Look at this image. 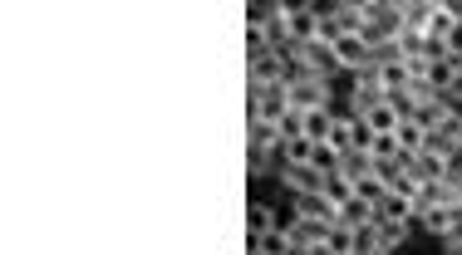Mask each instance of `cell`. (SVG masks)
Segmentation results:
<instances>
[{"instance_id":"obj_1","label":"cell","mask_w":462,"mask_h":255,"mask_svg":"<svg viewBox=\"0 0 462 255\" xmlns=\"http://www.w3.org/2000/svg\"><path fill=\"white\" fill-rule=\"evenodd\" d=\"M403 35V0H365V40L369 54L379 50V44H393Z\"/></svg>"},{"instance_id":"obj_2","label":"cell","mask_w":462,"mask_h":255,"mask_svg":"<svg viewBox=\"0 0 462 255\" xmlns=\"http://www.w3.org/2000/svg\"><path fill=\"white\" fill-rule=\"evenodd\" d=\"M345 35H365V5L339 0V5H320V40L335 44Z\"/></svg>"},{"instance_id":"obj_3","label":"cell","mask_w":462,"mask_h":255,"mask_svg":"<svg viewBox=\"0 0 462 255\" xmlns=\"http://www.w3.org/2000/svg\"><path fill=\"white\" fill-rule=\"evenodd\" d=\"M285 114H291V88L285 84L251 88V123H281Z\"/></svg>"},{"instance_id":"obj_4","label":"cell","mask_w":462,"mask_h":255,"mask_svg":"<svg viewBox=\"0 0 462 255\" xmlns=\"http://www.w3.org/2000/svg\"><path fill=\"white\" fill-rule=\"evenodd\" d=\"M335 104V94H329V79H320V74H310V79H300L291 88V108L295 114H310V108H329Z\"/></svg>"},{"instance_id":"obj_5","label":"cell","mask_w":462,"mask_h":255,"mask_svg":"<svg viewBox=\"0 0 462 255\" xmlns=\"http://www.w3.org/2000/svg\"><path fill=\"white\" fill-rule=\"evenodd\" d=\"M285 30L295 44H315L320 40V5H285Z\"/></svg>"},{"instance_id":"obj_6","label":"cell","mask_w":462,"mask_h":255,"mask_svg":"<svg viewBox=\"0 0 462 255\" xmlns=\"http://www.w3.org/2000/svg\"><path fill=\"white\" fill-rule=\"evenodd\" d=\"M281 182L291 196H310V192H325V172H315L310 162H285L281 168Z\"/></svg>"},{"instance_id":"obj_7","label":"cell","mask_w":462,"mask_h":255,"mask_svg":"<svg viewBox=\"0 0 462 255\" xmlns=\"http://www.w3.org/2000/svg\"><path fill=\"white\" fill-rule=\"evenodd\" d=\"M246 64H251V88L285 84V54H276V50H261V54H246Z\"/></svg>"},{"instance_id":"obj_8","label":"cell","mask_w":462,"mask_h":255,"mask_svg":"<svg viewBox=\"0 0 462 255\" xmlns=\"http://www.w3.org/2000/svg\"><path fill=\"white\" fill-rule=\"evenodd\" d=\"M329 50L339 54V69H349V74H359V69H369L374 64V54H369V44L359 40V35H345V40H335Z\"/></svg>"},{"instance_id":"obj_9","label":"cell","mask_w":462,"mask_h":255,"mask_svg":"<svg viewBox=\"0 0 462 255\" xmlns=\"http://www.w3.org/2000/svg\"><path fill=\"white\" fill-rule=\"evenodd\" d=\"M295 221H325V226H335V221H339V206L325 202V192L295 196Z\"/></svg>"},{"instance_id":"obj_10","label":"cell","mask_w":462,"mask_h":255,"mask_svg":"<svg viewBox=\"0 0 462 255\" xmlns=\"http://www.w3.org/2000/svg\"><path fill=\"white\" fill-rule=\"evenodd\" d=\"M374 221H379V206L365 202V196H349V202L339 206V221H335V226H345V231H365V226H374Z\"/></svg>"},{"instance_id":"obj_11","label":"cell","mask_w":462,"mask_h":255,"mask_svg":"<svg viewBox=\"0 0 462 255\" xmlns=\"http://www.w3.org/2000/svg\"><path fill=\"white\" fill-rule=\"evenodd\" d=\"M300 59H305V69H310V74H320V79H329V74H339V54L329 50L325 40L300 44Z\"/></svg>"},{"instance_id":"obj_12","label":"cell","mask_w":462,"mask_h":255,"mask_svg":"<svg viewBox=\"0 0 462 255\" xmlns=\"http://www.w3.org/2000/svg\"><path fill=\"white\" fill-rule=\"evenodd\" d=\"M374 231H379V255H399L403 246H409V221L379 216V221H374Z\"/></svg>"},{"instance_id":"obj_13","label":"cell","mask_w":462,"mask_h":255,"mask_svg":"<svg viewBox=\"0 0 462 255\" xmlns=\"http://www.w3.org/2000/svg\"><path fill=\"white\" fill-rule=\"evenodd\" d=\"M383 104V88L379 79H355V88H349V114L355 118H365L369 108H379Z\"/></svg>"},{"instance_id":"obj_14","label":"cell","mask_w":462,"mask_h":255,"mask_svg":"<svg viewBox=\"0 0 462 255\" xmlns=\"http://www.w3.org/2000/svg\"><path fill=\"white\" fill-rule=\"evenodd\" d=\"M285 231H291L295 250H305V246H320V241H329V231H335V226H325V221H285Z\"/></svg>"},{"instance_id":"obj_15","label":"cell","mask_w":462,"mask_h":255,"mask_svg":"<svg viewBox=\"0 0 462 255\" xmlns=\"http://www.w3.org/2000/svg\"><path fill=\"white\" fill-rule=\"evenodd\" d=\"M335 108H310V114H300V128H305V138L310 142H325L329 132H335Z\"/></svg>"},{"instance_id":"obj_16","label":"cell","mask_w":462,"mask_h":255,"mask_svg":"<svg viewBox=\"0 0 462 255\" xmlns=\"http://www.w3.org/2000/svg\"><path fill=\"white\" fill-rule=\"evenodd\" d=\"M433 15H438V0H403V25L418 30V35H428Z\"/></svg>"},{"instance_id":"obj_17","label":"cell","mask_w":462,"mask_h":255,"mask_svg":"<svg viewBox=\"0 0 462 255\" xmlns=\"http://www.w3.org/2000/svg\"><path fill=\"white\" fill-rule=\"evenodd\" d=\"M251 255H295V241H291V231H285V226L266 231L261 241H251Z\"/></svg>"},{"instance_id":"obj_18","label":"cell","mask_w":462,"mask_h":255,"mask_svg":"<svg viewBox=\"0 0 462 255\" xmlns=\"http://www.w3.org/2000/svg\"><path fill=\"white\" fill-rule=\"evenodd\" d=\"M457 108L453 104H443V98H438V104H423V108H413V118H418V128L423 132H438V128H448V118H453Z\"/></svg>"},{"instance_id":"obj_19","label":"cell","mask_w":462,"mask_h":255,"mask_svg":"<svg viewBox=\"0 0 462 255\" xmlns=\"http://www.w3.org/2000/svg\"><path fill=\"white\" fill-rule=\"evenodd\" d=\"M457 212H462V206H428V212H418V221H423L433 236H448V231L457 226Z\"/></svg>"},{"instance_id":"obj_20","label":"cell","mask_w":462,"mask_h":255,"mask_svg":"<svg viewBox=\"0 0 462 255\" xmlns=\"http://www.w3.org/2000/svg\"><path fill=\"white\" fill-rule=\"evenodd\" d=\"M365 123H369L374 132H393V128L403 123V118H399V108L389 104V94H383V104H379V108H369V114H365Z\"/></svg>"},{"instance_id":"obj_21","label":"cell","mask_w":462,"mask_h":255,"mask_svg":"<svg viewBox=\"0 0 462 255\" xmlns=\"http://www.w3.org/2000/svg\"><path fill=\"white\" fill-rule=\"evenodd\" d=\"M339 172L355 177V182H365V177H374V158H369V152H355V148H349V152H339Z\"/></svg>"},{"instance_id":"obj_22","label":"cell","mask_w":462,"mask_h":255,"mask_svg":"<svg viewBox=\"0 0 462 255\" xmlns=\"http://www.w3.org/2000/svg\"><path fill=\"white\" fill-rule=\"evenodd\" d=\"M379 216H389V221H413V202L383 187V196H379Z\"/></svg>"},{"instance_id":"obj_23","label":"cell","mask_w":462,"mask_h":255,"mask_svg":"<svg viewBox=\"0 0 462 255\" xmlns=\"http://www.w3.org/2000/svg\"><path fill=\"white\" fill-rule=\"evenodd\" d=\"M276 226H285V221L271 212V206H251V216H246V231H251V241H261L266 231H276Z\"/></svg>"},{"instance_id":"obj_24","label":"cell","mask_w":462,"mask_h":255,"mask_svg":"<svg viewBox=\"0 0 462 255\" xmlns=\"http://www.w3.org/2000/svg\"><path fill=\"white\" fill-rule=\"evenodd\" d=\"M349 196H355V177H345V172H329V177H325V202L345 206Z\"/></svg>"},{"instance_id":"obj_25","label":"cell","mask_w":462,"mask_h":255,"mask_svg":"<svg viewBox=\"0 0 462 255\" xmlns=\"http://www.w3.org/2000/svg\"><path fill=\"white\" fill-rule=\"evenodd\" d=\"M393 138H399V148H403V152H423V138H428V132L418 128V118H403V123L393 128Z\"/></svg>"},{"instance_id":"obj_26","label":"cell","mask_w":462,"mask_h":255,"mask_svg":"<svg viewBox=\"0 0 462 255\" xmlns=\"http://www.w3.org/2000/svg\"><path fill=\"white\" fill-rule=\"evenodd\" d=\"M379 88H383V94H403V88H409V64H383V69H379Z\"/></svg>"},{"instance_id":"obj_27","label":"cell","mask_w":462,"mask_h":255,"mask_svg":"<svg viewBox=\"0 0 462 255\" xmlns=\"http://www.w3.org/2000/svg\"><path fill=\"white\" fill-rule=\"evenodd\" d=\"M374 138H379V132H374L365 118H349V148L355 152H374Z\"/></svg>"},{"instance_id":"obj_28","label":"cell","mask_w":462,"mask_h":255,"mask_svg":"<svg viewBox=\"0 0 462 255\" xmlns=\"http://www.w3.org/2000/svg\"><path fill=\"white\" fill-rule=\"evenodd\" d=\"M403 98H409L413 108H423V104H438V98H443V94H438V88L428 84V79H413L409 88H403Z\"/></svg>"},{"instance_id":"obj_29","label":"cell","mask_w":462,"mask_h":255,"mask_svg":"<svg viewBox=\"0 0 462 255\" xmlns=\"http://www.w3.org/2000/svg\"><path fill=\"white\" fill-rule=\"evenodd\" d=\"M281 158L285 162H310L315 158V142L310 138H291V142H281Z\"/></svg>"},{"instance_id":"obj_30","label":"cell","mask_w":462,"mask_h":255,"mask_svg":"<svg viewBox=\"0 0 462 255\" xmlns=\"http://www.w3.org/2000/svg\"><path fill=\"white\" fill-rule=\"evenodd\" d=\"M310 168H315V172H325V177H329V172H339V152L329 148V142H315V158H310Z\"/></svg>"},{"instance_id":"obj_31","label":"cell","mask_w":462,"mask_h":255,"mask_svg":"<svg viewBox=\"0 0 462 255\" xmlns=\"http://www.w3.org/2000/svg\"><path fill=\"white\" fill-rule=\"evenodd\" d=\"M399 138H393V132H379V138H374V152H369V158L374 162H393V158H399Z\"/></svg>"},{"instance_id":"obj_32","label":"cell","mask_w":462,"mask_h":255,"mask_svg":"<svg viewBox=\"0 0 462 255\" xmlns=\"http://www.w3.org/2000/svg\"><path fill=\"white\" fill-rule=\"evenodd\" d=\"M355 255H379V231H374V226L355 231Z\"/></svg>"},{"instance_id":"obj_33","label":"cell","mask_w":462,"mask_h":255,"mask_svg":"<svg viewBox=\"0 0 462 255\" xmlns=\"http://www.w3.org/2000/svg\"><path fill=\"white\" fill-rule=\"evenodd\" d=\"M276 128H281V138H285V142H291V138H305V128H300V114H295V108H291V114L281 118Z\"/></svg>"},{"instance_id":"obj_34","label":"cell","mask_w":462,"mask_h":255,"mask_svg":"<svg viewBox=\"0 0 462 255\" xmlns=\"http://www.w3.org/2000/svg\"><path fill=\"white\" fill-rule=\"evenodd\" d=\"M329 246H335L339 255H349V250H355V231H345V226H335V231H329Z\"/></svg>"},{"instance_id":"obj_35","label":"cell","mask_w":462,"mask_h":255,"mask_svg":"<svg viewBox=\"0 0 462 255\" xmlns=\"http://www.w3.org/2000/svg\"><path fill=\"white\" fill-rule=\"evenodd\" d=\"M329 148H335V152H349V123H345V118H339V123H335V132H329Z\"/></svg>"},{"instance_id":"obj_36","label":"cell","mask_w":462,"mask_h":255,"mask_svg":"<svg viewBox=\"0 0 462 255\" xmlns=\"http://www.w3.org/2000/svg\"><path fill=\"white\" fill-rule=\"evenodd\" d=\"M443 104H453V108L462 104V74H453V84L443 88Z\"/></svg>"},{"instance_id":"obj_37","label":"cell","mask_w":462,"mask_h":255,"mask_svg":"<svg viewBox=\"0 0 462 255\" xmlns=\"http://www.w3.org/2000/svg\"><path fill=\"white\" fill-rule=\"evenodd\" d=\"M448 187H453V196H457V206H462V158L453 162V172H448Z\"/></svg>"},{"instance_id":"obj_38","label":"cell","mask_w":462,"mask_h":255,"mask_svg":"<svg viewBox=\"0 0 462 255\" xmlns=\"http://www.w3.org/2000/svg\"><path fill=\"white\" fill-rule=\"evenodd\" d=\"M443 132H448V138H453L457 148H462V114H453V118H448V128H443Z\"/></svg>"},{"instance_id":"obj_39","label":"cell","mask_w":462,"mask_h":255,"mask_svg":"<svg viewBox=\"0 0 462 255\" xmlns=\"http://www.w3.org/2000/svg\"><path fill=\"white\" fill-rule=\"evenodd\" d=\"M448 54H462V20L453 25V35H448Z\"/></svg>"},{"instance_id":"obj_40","label":"cell","mask_w":462,"mask_h":255,"mask_svg":"<svg viewBox=\"0 0 462 255\" xmlns=\"http://www.w3.org/2000/svg\"><path fill=\"white\" fill-rule=\"evenodd\" d=\"M300 255H339V250H335V246H329V241H320V246H305Z\"/></svg>"},{"instance_id":"obj_41","label":"cell","mask_w":462,"mask_h":255,"mask_svg":"<svg viewBox=\"0 0 462 255\" xmlns=\"http://www.w3.org/2000/svg\"><path fill=\"white\" fill-rule=\"evenodd\" d=\"M349 255H355V250H349Z\"/></svg>"}]
</instances>
